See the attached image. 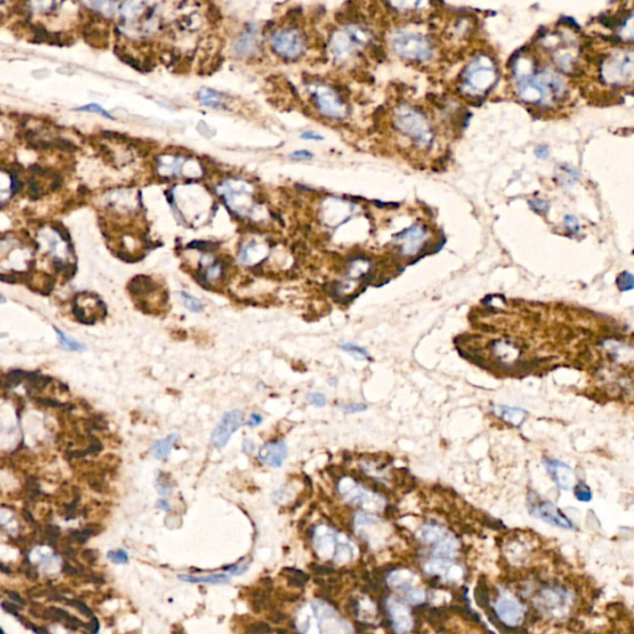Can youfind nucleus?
Instances as JSON below:
<instances>
[{"mask_svg":"<svg viewBox=\"0 0 634 634\" xmlns=\"http://www.w3.org/2000/svg\"><path fill=\"white\" fill-rule=\"evenodd\" d=\"M155 487L158 489V493L161 497H167V495H171L172 492V486L170 483V481H167L166 477L164 475H158L155 479Z\"/></svg>","mask_w":634,"mask_h":634,"instance_id":"nucleus-25","label":"nucleus"},{"mask_svg":"<svg viewBox=\"0 0 634 634\" xmlns=\"http://www.w3.org/2000/svg\"><path fill=\"white\" fill-rule=\"evenodd\" d=\"M344 413L347 414H356V413H362V411L367 410V404L364 403H351L347 404V405L342 406Z\"/></svg>","mask_w":634,"mask_h":634,"instance_id":"nucleus-32","label":"nucleus"},{"mask_svg":"<svg viewBox=\"0 0 634 634\" xmlns=\"http://www.w3.org/2000/svg\"><path fill=\"white\" fill-rule=\"evenodd\" d=\"M270 43L274 51L284 59H296L302 54L304 41L294 29L277 30L272 35Z\"/></svg>","mask_w":634,"mask_h":634,"instance_id":"nucleus-5","label":"nucleus"},{"mask_svg":"<svg viewBox=\"0 0 634 634\" xmlns=\"http://www.w3.org/2000/svg\"><path fill=\"white\" fill-rule=\"evenodd\" d=\"M197 99L206 107L220 108L224 105V96L215 89L201 88L197 93Z\"/></svg>","mask_w":634,"mask_h":634,"instance_id":"nucleus-16","label":"nucleus"},{"mask_svg":"<svg viewBox=\"0 0 634 634\" xmlns=\"http://www.w3.org/2000/svg\"><path fill=\"white\" fill-rule=\"evenodd\" d=\"M316 107L321 113L331 118H339L343 116V104L332 89L325 86H317L312 93Z\"/></svg>","mask_w":634,"mask_h":634,"instance_id":"nucleus-11","label":"nucleus"},{"mask_svg":"<svg viewBox=\"0 0 634 634\" xmlns=\"http://www.w3.org/2000/svg\"><path fill=\"white\" fill-rule=\"evenodd\" d=\"M617 285L618 288L621 289L622 291L626 290H632L633 289V277L629 273H622L619 277H617Z\"/></svg>","mask_w":634,"mask_h":634,"instance_id":"nucleus-29","label":"nucleus"},{"mask_svg":"<svg viewBox=\"0 0 634 634\" xmlns=\"http://www.w3.org/2000/svg\"><path fill=\"white\" fill-rule=\"evenodd\" d=\"M156 508L161 509V511L165 512H170L171 511V504H170L169 500L166 498H161V499H158L156 502Z\"/></svg>","mask_w":634,"mask_h":634,"instance_id":"nucleus-41","label":"nucleus"},{"mask_svg":"<svg viewBox=\"0 0 634 634\" xmlns=\"http://www.w3.org/2000/svg\"><path fill=\"white\" fill-rule=\"evenodd\" d=\"M543 465L554 483L556 484L560 489L569 491L575 486V472L567 463L562 462L560 459L545 457L543 459Z\"/></svg>","mask_w":634,"mask_h":634,"instance_id":"nucleus-10","label":"nucleus"},{"mask_svg":"<svg viewBox=\"0 0 634 634\" xmlns=\"http://www.w3.org/2000/svg\"><path fill=\"white\" fill-rule=\"evenodd\" d=\"M301 138H302V139H305V140H316V141H321V140H323V138L321 137V135L316 134V133H311V132H307V133H304V134H301Z\"/></svg>","mask_w":634,"mask_h":634,"instance_id":"nucleus-43","label":"nucleus"},{"mask_svg":"<svg viewBox=\"0 0 634 634\" xmlns=\"http://www.w3.org/2000/svg\"><path fill=\"white\" fill-rule=\"evenodd\" d=\"M52 229H54L55 232H57V233H59V236L61 237L62 239L65 240V242H71L70 231H68V229L66 228V227L62 226L61 223H59V222L54 223V224H52Z\"/></svg>","mask_w":634,"mask_h":634,"instance_id":"nucleus-36","label":"nucleus"},{"mask_svg":"<svg viewBox=\"0 0 634 634\" xmlns=\"http://www.w3.org/2000/svg\"><path fill=\"white\" fill-rule=\"evenodd\" d=\"M52 142V148L55 149H59V150H65V151H77V146L73 144L72 141L67 139H63V138H57L55 139Z\"/></svg>","mask_w":634,"mask_h":634,"instance_id":"nucleus-30","label":"nucleus"},{"mask_svg":"<svg viewBox=\"0 0 634 634\" xmlns=\"http://www.w3.org/2000/svg\"><path fill=\"white\" fill-rule=\"evenodd\" d=\"M178 296H180L181 301H182L183 306H185L187 310H190L191 312L199 314V312L203 311L204 306L203 304H202V301L199 300L198 297L191 295V294L187 293V291H180V293H178Z\"/></svg>","mask_w":634,"mask_h":634,"instance_id":"nucleus-21","label":"nucleus"},{"mask_svg":"<svg viewBox=\"0 0 634 634\" xmlns=\"http://www.w3.org/2000/svg\"><path fill=\"white\" fill-rule=\"evenodd\" d=\"M529 511L533 516L541 519L543 521L553 527L561 528L566 530H575V525L564 513L559 507L549 502V500L543 499H529Z\"/></svg>","mask_w":634,"mask_h":634,"instance_id":"nucleus-4","label":"nucleus"},{"mask_svg":"<svg viewBox=\"0 0 634 634\" xmlns=\"http://www.w3.org/2000/svg\"><path fill=\"white\" fill-rule=\"evenodd\" d=\"M202 266H203L202 275H203L204 280L207 282L217 281L218 279H220L222 274H223V265H222V263L219 260H215L213 258L204 259L202 261Z\"/></svg>","mask_w":634,"mask_h":634,"instance_id":"nucleus-17","label":"nucleus"},{"mask_svg":"<svg viewBox=\"0 0 634 634\" xmlns=\"http://www.w3.org/2000/svg\"><path fill=\"white\" fill-rule=\"evenodd\" d=\"M256 42L257 41L254 36H252L250 34H245L237 42V51L242 52V54H247V52L252 51V49H254Z\"/></svg>","mask_w":634,"mask_h":634,"instance_id":"nucleus-24","label":"nucleus"},{"mask_svg":"<svg viewBox=\"0 0 634 634\" xmlns=\"http://www.w3.org/2000/svg\"><path fill=\"white\" fill-rule=\"evenodd\" d=\"M30 171L33 172V174H35V175H40V176L49 175L50 172H51L50 171V169H45V167H41L39 166V165H31V166H30Z\"/></svg>","mask_w":634,"mask_h":634,"instance_id":"nucleus-40","label":"nucleus"},{"mask_svg":"<svg viewBox=\"0 0 634 634\" xmlns=\"http://www.w3.org/2000/svg\"><path fill=\"white\" fill-rule=\"evenodd\" d=\"M261 421H263L261 415L258 414V413H253V414H250V416L248 417L247 421H245V425L250 427H256L258 426V425H260Z\"/></svg>","mask_w":634,"mask_h":634,"instance_id":"nucleus-38","label":"nucleus"},{"mask_svg":"<svg viewBox=\"0 0 634 634\" xmlns=\"http://www.w3.org/2000/svg\"><path fill=\"white\" fill-rule=\"evenodd\" d=\"M243 424V414L242 411L238 409L229 410L224 413V415L220 417L219 422L216 425L211 434V445L215 449H223L228 441L231 440L232 435L236 433Z\"/></svg>","mask_w":634,"mask_h":634,"instance_id":"nucleus-6","label":"nucleus"},{"mask_svg":"<svg viewBox=\"0 0 634 634\" xmlns=\"http://www.w3.org/2000/svg\"><path fill=\"white\" fill-rule=\"evenodd\" d=\"M312 569H314L318 575H321V574H322V575H327L328 573H332V569H328V567L326 566H312Z\"/></svg>","mask_w":634,"mask_h":634,"instance_id":"nucleus-44","label":"nucleus"},{"mask_svg":"<svg viewBox=\"0 0 634 634\" xmlns=\"http://www.w3.org/2000/svg\"><path fill=\"white\" fill-rule=\"evenodd\" d=\"M55 331H56L57 336H59V344H61V346L63 347V348H66V350H70V351H84V350H86L84 344H82L81 342H78L77 339L72 338V337H68L67 335H66L62 330L55 327Z\"/></svg>","mask_w":634,"mask_h":634,"instance_id":"nucleus-23","label":"nucleus"},{"mask_svg":"<svg viewBox=\"0 0 634 634\" xmlns=\"http://www.w3.org/2000/svg\"><path fill=\"white\" fill-rule=\"evenodd\" d=\"M288 457V446L281 440L268 441L259 447L257 458L266 467L279 468Z\"/></svg>","mask_w":634,"mask_h":634,"instance_id":"nucleus-13","label":"nucleus"},{"mask_svg":"<svg viewBox=\"0 0 634 634\" xmlns=\"http://www.w3.org/2000/svg\"><path fill=\"white\" fill-rule=\"evenodd\" d=\"M306 399L311 405L316 406V408H323V406H326V404H327V398H326V395L320 392H310L309 394H307Z\"/></svg>","mask_w":634,"mask_h":634,"instance_id":"nucleus-28","label":"nucleus"},{"mask_svg":"<svg viewBox=\"0 0 634 634\" xmlns=\"http://www.w3.org/2000/svg\"><path fill=\"white\" fill-rule=\"evenodd\" d=\"M107 557L114 564H126L129 557H128V553H126L124 549H118V550H112L108 551Z\"/></svg>","mask_w":634,"mask_h":634,"instance_id":"nucleus-27","label":"nucleus"},{"mask_svg":"<svg viewBox=\"0 0 634 634\" xmlns=\"http://www.w3.org/2000/svg\"><path fill=\"white\" fill-rule=\"evenodd\" d=\"M574 493H575V497L577 498L580 502H590L592 499V492L590 487L587 486L583 482H578L577 484L574 488Z\"/></svg>","mask_w":634,"mask_h":634,"instance_id":"nucleus-26","label":"nucleus"},{"mask_svg":"<svg viewBox=\"0 0 634 634\" xmlns=\"http://www.w3.org/2000/svg\"><path fill=\"white\" fill-rule=\"evenodd\" d=\"M5 301H6L5 296L1 295V294H0V302H5Z\"/></svg>","mask_w":634,"mask_h":634,"instance_id":"nucleus-45","label":"nucleus"},{"mask_svg":"<svg viewBox=\"0 0 634 634\" xmlns=\"http://www.w3.org/2000/svg\"><path fill=\"white\" fill-rule=\"evenodd\" d=\"M242 451L245 454H253L254 452V443L249 438H245L242 443Z\"/></svg>","mask_w":634,"mask_h":634,"instance_id":"nucleus-42","label":"nucleus"},{"mask_svg":"<svg viewBox=\"0 0 634 634\" xmlns=\"http://www.w3.org/2000/svg\"><path fill=\"white\" fill-rule=\"evenodd\" d=\"M29 192L30 196L33 199H39L41 197V188L39 182L36 181L35 178H29Z\"/></svg>","mask_w":634,"mask_h":634,"instance_id":"nucleus-33","label":"nucleus"},{"mask_svg":"<svg viewBox=\"0 0 634 634\" xmlns=\"http://www.w3.org/2000/svg\"><path fill=\"white\" fill-rule=\"evenodd\" d=\"M495 613L498 619L505 626H516L523 619L525 613V607L518 598L508 592H502L498 594L495 603Z\"/></svg>","mask_w":634,"mask_h":634,"instance_id":"nucleus-7","label":"nucleus"},{"mask_svg":"<svg viewBox=\"0 0 634 634\" xmlns=\"http://www.w3.org/2000/svg\"><path fill=\"white\" fill-rule=\"evenodd\" d=\"M178 578L186 582L192 583H222L228 582L229 575L228 574H212V575H182L180 574Z\"/></svg>","mask_w":634,"mask_h":634,"instance_id":"nucleus-18","label":"nucleus"},{"mask_svg":"<svg viewBox=\"0 0 634 634\" xmlns=\"http://www.w3.org/2000/svg\"><path fill=\"white\" fill-rule=\"evenodd\" d=\"M337 492L343 500L359 508L371 512L382 511L385 507V498L350 476H343L337 481Z\"/></svg>","mask_w":634,"mask_h":634,"instance_id":"nucleus-1","label":"nucleus"},{"mask_svg":"<svg viewBox=\"0 0 634 634\" xmlns=\"http://www.w3.org/2000/svg\"><path fill=\"white\" fill-rule=\"evenodd\" d=\"M339 348L348 353V355H352L355 358H358V359H372L371 355H369V352L366 348H363V347L358 346V344L353 343V342H343V343L339 344Z\"/></svg>","mask_w":634,"mask_h":634,"instance_id":"nucleus-22","label":"nucleus"},{"mask_svg":"<svg viewBox=\"0 0 634 634\" xmlns=\"http://www.w3.org/2000/svg\"><path fill=\"white\" fill-rule=\"evenodd\" d=\"M290 158H293L294 160H310L312 158V154L309 153L306 150H297L295 153L290 154Z\"/></svg>","mask_w":634,"mask_h":634,"instance_id":"nucleus-39","label":"nucleus"},{"mask_svg":"<svg viewBox=\"0 0 634 634\" xmlns=\"http://www.w3.org/2000/svg\"><path fill=\"white\" fill-rule=\"evenodd\" d=\"M414 580L415 578L413 574L409 573L408 570H399V571L390 574L388 582L396 591L400 592V594L406 601L416 605L424 599V592L416 589V586L414 585Z\"/></svg>","mask_w":634,"mask_h":634,"instance_id":"nucleus-9","label":"nucleus"},{"mask_svg":"<svg viewBox=\"0 0 634 634\" xmlns=\"http://www.w3.org/2000/svg\"><path fill=\"white\" fill-rule=\"evenodd\" d=\"M250 632L253 634H265L270 632V627L266 623H256L250 627Z\"/></svg>","mask_w":634,"mask_h":634,"instance_id":"nucleus-37","label":"nucleus"},{"mask_svg":"<svg viewBox=\"0 0 634 634\" xmlns=\"http://www.w3.org/2000/svg\"><path fill=\"white\" fill-rule=\"evenodd\" d=\"M178 440V434L171 433L170 435H167L166 437L155 441L150 447L151 455H153L156 459H161V461H164V459H166L167 457H169L170 452H171V449L174 447V445H175Z\"/></svg>","mask_w":634,"mask_h":634,"instance_id":"nucleus-15","label":"nucleus"},{"mask_svg":"<svg viewBox=\"0 0 634 634\" xmlns=\"http://www.w3.org/2000/svg\"><path fill=\"white\" fill-rule=\"evenodd\" d=\"M493 413L504 420L507 424H511L512 426H520L524 422L527 417V411L521 408H514V406H505V405H495L493 409Z\"/></svg>","mask_w":634,"mask_h":634,"instance_id":"nucleus-14","label":"nucleus"},{"mask_svg":"<svg viewBox=\"0 0 634 634\" xmlns=\"http://www.w3.org/2000/svg\"><path fill=\"white\" fill-rule=\"evenodd\" d=\"M290 495V489H289L288 486H282L280 487L279 489H277L273 495V498H274L275 502L282 503L285 500L288 499V495Z\"/></svg>","mask_w":634,"mask_h":634,"instance_id":"nucleus-34","label":"nucleus"},{"mask_svg":"<svg viewBox=\"0 0 634 634\" xmlns=\"http://www.w3.org/2000/svg\"><path fill=\"white\" fill-rule=\"evenodd\" d=\"M315 546L323 556H327L335 550L336 556H341L343 560H350L353 556L355 544L344 534L337 533L326 525H318L314 532Z\"/></svg>","mask_w":634,"mask_h":634,"instance_id":"nucleus-2","label":"nucleus"},{"mask_svg":"<svg viewBox=\"0 0 634 634\" xmlns=\"http://www.w3.org/2000/svg\"><path fill=\"white\" fill-rule=\"evenodd\" d=\"M422 543L430 546L437 559H449L457 549L456 537L442 525L425 524L420 529Z\"/></svg>","mask_w":634,"mask_h":634,"instance_id":"nucleus-3","label":"nucleus"},{"mask_svg":"<svg viewBox=\"0 0 634 634\" xmlns=\"http://www.w3.org/2000/svg\"><path fill=\"white\" fill-rule=\"evenodd\" d=\"M77 110H79V112H92V113L100 114V116L105 117V118H108V119H113V117L110 116V114L108 113L107 110L103 109V107H100V105H98V104H88V105H84V107L78 108Z\"/></svg>","mask_w":634,"mask_h":634,"instance_id":"nucleus-31","label":"nucleus"},{"mask_svg":"<svg viewBox=\"0 0 634 634\" xmlns=\"http://www.w3.org/2000/svg\"><path fill=\"white\" fill-rule=\"evenodd\" d=\"M388 615L395 634H410L413 629V617L405 603L395 598H388Z\"/></svg>","mask_w":634,"mask_h":634,"instance_id":"nucleus-12","label":"nucleus"},{"mask_svg":"<svg viewBox=\"0 0 634 634\" xmlns=\"http://www.w3.org/2000/svg\"><path fill=\"white\" fill-rule=\"evenodd\" d=\"M10 180H11V192L13 195H15L17 192H19L22 187V182L20 181L19 176H18V171L15 170H10Z\"/></svg>","mask_w":634,"mask_h":634,"instance_id":"nucleus-35","label":"nucleus"},{"mask_svg":"<svg viewBox=\"0 0 634 634\" xmlns=\"http://www.w3.org/2000/svg\"><path fill=\"white\" fill-rule=\"evenodd\" d=\"M260 247H256V245L249 244L245 245L244 249L242 250L240 253V260L242 263L247 264V265H253V264H257L258 261H260L264 257L263 249H259Z\"/></svg>","mask_w":634,"mask_h":634,"instance_id":"nucleus-20","label":"nucleus"},{"mask_svg":"<svg viewBox=\"0 0 634 634\" xmlns=\"http://www.w3.org/2000/svg\"><path fill=\"white\" fill-rule=\"evenodd\" d=\"M570 603V594L560 587L544 589L537 596V606L551 615H560L566 612Z\"/></svg>","mask_w":634,"mask_h":634,"instance_id":"nucleus-8","label":"nucleus"},{"mask_svg":"<svg viewBox=\"0 0 634 634\" xmlns=\"http://www.w3.org/2000/svg\"><path fill=\"white\" fill-rule=\"evenodd\" d=\"M495 353L502 362H512L519 356V350L511 342H498L495 347Z\"/></svg>","mask_w":634,"mask_h":634,"instance_id":"nucleus-19","label":"nucleus"}]
</instances>
